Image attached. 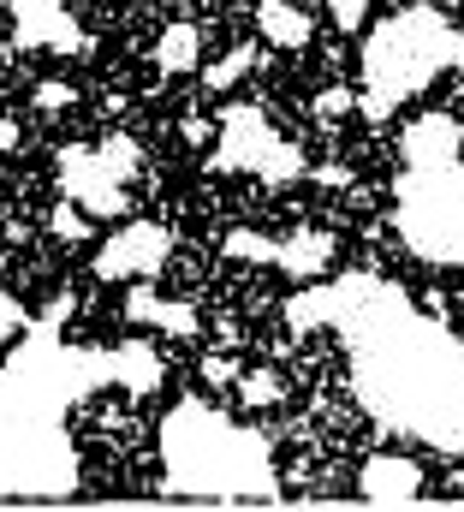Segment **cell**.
I'll use <instances>...</instances> for the list:
<instances>
[{
  "label": "cell",
  "mask_w": 464,
  "mask_h": 512,
  "mask_svg": "<svg viewBox=\"0 0 464 512\" xmlns=\"http://www.w3.org/2000/svg\"><path fill=\"white\" fill-rule=\"evenodd\" d=\"M357 489L375 495V501H411V495H423V471L411 459H399V453H381V459H369L357 471Z\"/></svg>",
  "instance_id": "4"
},
{
  "label": "cell",
  "mask_w": 464,
  "mask_h": 512,
  "mask_svg": "<svg viewBox=\"0 0 464 512\" xmlns=\"http://www.w3.org/2000/svg\"><path fill=\"white\" fill-rule=\"evenodd\" d=\"M227 256H244V262H274V245H268L262 233L232 227V233H227Z\"/></svg>",
  "instance_id": "15"
},
{
  "label": "cell",
  "mask_w": 464,
  "mask_h": 512,
  "mask_svg": "<svg viewBox=\"0 0 464 512\" xmlns=\"http://www.w3.org/2000/svg\"><path fill=\"white\" fill-rule=\"evenodd\" d=\"M18 322H24V310L12 304V292H0V340H6V334H12Z\"/></svg>",
  "instance_id": "19"
},
{
  "label": "cell",
  "mask_w": 464,
  "mask_h": 512,
  "mask_svg": "<svg viewBox=\"0 0 464 512\" xmlns=\"http://www.w3.org/2000/svg\"><path fill=\"white\" fill-rule=\"evenodd\" d=\"M48 233L60 239V245H90V233H96V221H90V209L84 203H54V215H48Z\"/></svg>",
  "instance_id": "8"
},
{
  "label": "cell",
  "mask_w": 464,
  "mask_h": 512,
  "mask_svg": "<svg viewBox=\"0 0 464 512\" xmlns=\"http://www.w3.org/2000/svg\"><path fill=\"white\" fill-rule=\"evenodd\" d=\"M328 6H334L340 30H357V18H363V6H369V0H328Z\"/></svg>",
  "instance_id": "18"
},
{
  "label": "cell",
  "mask_w": 464,
  "mask_h": 512,
  "mask_svg": "<svg viewBox=\"0 0 464 512\" xmlns=\"http://www.w3.org/2000/svg\"><path fill=\"white\" fill-rule=\"evenodd\" d=\"M179 137H185V143H197V149H203V143H209V137H215V120H209V114H185V120H179Z\"/></svg>",
  "instance_id": "16"
},
{
  "label": "cell",
  "mask_w": 464,
  "mask_h": 512,
  "mask_svg": "<svg viewBox=\"0 0 464 512\" xmlns=\"http://www.w3.org/2000/svg\"><path fill=\"white\" fill-rule=\"evenodd\" d=\"M173 251V239H167V227H155V221H137V227H119L114 239L102 245L96 256V274L102 280H155L161 274V262Z\"/></svg>",
  "instance_id": "1"
},
{
  "label": "cell",
  "mask_w": 464,
  "mask_h": 512,
  "mask_svg": "<svg viewBox=\"0 0 464 512\" xmlns=\"http://www.w3.org/2000/svg\"><path fill=\"white\" fill-rule=\"evenodd\" d=\"M114 364H119L114 376L131 387V393H155V387L167 382V364H161V352H155V346H119Z\"/></svg>",
  "instance_id": "6"
},
{
  "label": "cell",
  "mask_w": 464,
  "mask_h": 512,
  "mask_svg": "<svg viewBox=\"0 0 464 512\" xmlns=\"http://www.w3.org/2000/svg\"><path fill=\"white\" fill-rule=\"evenodd\" d=\"M155 310H161V292H155L149 280L125 292V322H137V328H149V322H155Z\"/></svg>",
  "instance_id": "14"
},
{
  "label": "cell",
  "mask_w": 464,
  "mask_h": 512,
  "mask_svg": "<svg viewBox=\"0 0 464 512\" xmlns=\"http://www.w3.org/2000/svg\"><path fill=\"white\" fill-rule=\"evenodd\" d=\"M232 393H238V405H244V411H274V405L286 399V376H280V370H268V364H256V370H244V376H238Z\"/></svg>",
  "instance_id": "7"
},
{
  "label": "cell",
  "mask_w": 464,
  "mask_h": 512,
  "mask_svg": "<svg viewBox=\"0 0 464 512\" xmlns=\"http://www.w3.org/2000/svg\"><path fill=\"white\" fill-rule=\"evenodd\" d=\"M316 185H334V191H351V167H346V161H322V167H316Z\"/></svg>",
  "instance_id": "17"
},
{
  "label": "cell",
  "mask_w": 464,
  "mask_h": 512,
  "mask_svg": "<svg viewBox=\"0 0 464 512\" xmlns=\"http://www.w3.org/2000/svg\"><path fill=\"white\" fill-rule=\"evenodd\" d=\"M149 328H161V334H173V340H191V334H203V316H197L191 298H161V310H155Z\"/></svg>",
  "instance_id": "9"
},
{
  "label": "cell",
  "mask_w": 464,
  "mask_h": 512,
  "mask_svg": "<svg viewBox=\"0 0 464 512\" xmlns=\"http://www.w3.org/2000/svg\"><path fill=\"white\" fill-rule=\"evenodd\" d=\"M256 36L280 54H298L316 42V18L298 0H256Z\"/></svg>",
  "instance_id": "2"
},
{
  "label": "cell",
  "mask_w": 464,
  "mask_h": 512,
  "mask_svg": "<svg viewBox=\"0 0 464 512\" xmlns=\"http://www.w3.org/2000/svg\"><path fill=\"white\" fill-rule=\"evenodd\" d=\"M197 60H203V30L197 24H167L161 42H155V72L179 78V72H197Z\"/></svg>",
  "instance_id": "5"
},
{
  "label": "cell",
  "mask_w": 464,
  "mask_h": 512,
  "mask_svg": "<svg viewBox=\"0 0 464 512\" xmlns=\"http://www.w3.org/2000/svg\"><path fill=\"white\" fill-rule=\"evenodd\" d=\"M215 340H221V346H238V340H244V328H238V322H215Z\"/></svg>",
  "instance_id": "20"
},
{
  "label": "cell",
  "mask_w": 464,
  "mask_h": 512,
  "mask_svg": "<svg viewBox=\"0 0 464 512\" xmlns=\"http://www.w3.org/2000/svg\"><path fill=\"white\" fill-rule=\"evenodd\" d=\"M351 108H357V90H351V84H322V90L310 96V114H316L322 126H334V120H346Z\"/></svg>",
  "instance_id": "10"
},
{
  "label": "cell",
  "mask_w": 464,
  "mask_h": 512,
  "mask_svg": "<svg viewBox=\"0 0 464 512\" xmlns=\"http://www.w3.org/2000/svg\"><path fill=\"white\" fill-rule=\"evenodd\" d=\"M72 102H78V90H72L66 78H42V84L30 90V108H36V114H66Z\"/></svg>",
  "instance_id": "13"
},
{
  "label": "cell",
  "mask_w": 464,
  "mask_h": 512,
  "mask_svg": "<svg viewBox=\"0 0 464 512\" xmlns=\"http://www.w3.org/2000/svg\"><path fill=\"white\" fill-rule=\"evenodd\" d=\"M238 376H244V364H238V358H227V352H203V364H197V382L209 387V393H227V387H238Z\"/></svg>",
  "instance_id": "11"
},
{
  "label": "cell",
  "mask_w": 464,
  "mask_h": 512,
  "mask_svg": "<svg viewBox=\"0 0 464 512\" xmlns=\"http://www.w3.org/2000/svg\"><path fill=\"white\" fill-rule=\"evenodd\" d=\"M250 66H256V48H238V54H227V60H215V66H209V78H203V84H209V90H238V84L250 78Z\"/></svg>",
  "instance_id": "12"
},
{
  "label": "cell",
  "mask_w": 464,
  "mask_h": 512,
  "mask_svg": "<svg viewBox=\"0 0 464 512\" xmlns=\"http://www.w3.org/2000/svg\"><path fill=\"white\" fill-rule=\"evenodd\" d=\"M274 262H280V274H292V280H322L328 262H334V233L298 227L286 245H274Z\"/></svg>",
  "instance_id": "3"
}]
</instances>
